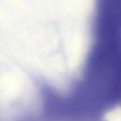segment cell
<instances>
[{
    "instance_id": "1",
    "label": "cell",
    "mask_w": 121,
    "mask_h": 121,
    "mask_svg": "<svg viewBox=\"0 0 121 121\" xmlns=\"http://www.w3.org/2000/svg\"><path fill=\"white\" fill-rule=\"evenodd\" d=\"M105 121H121V106L109 112L105 117Z\"/></svg>"
}]
</instances>
